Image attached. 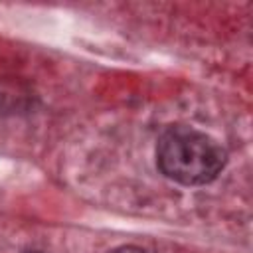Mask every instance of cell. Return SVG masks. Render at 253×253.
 Wrapping results in <instances>:
<instances>
[{
    "instance_id": "1",
    "label": "cell",
    "mask_w": 253,
    "mask_h": 253,
    "mask_svg": "<svg viewBox=\"0 0 253 253\" xmlns=\"http://www.w3.org/2000/svg\"><path fill=\"white\" fill-rule=\"evenodd\" d=\"M225 162V148L210 134L192 126H170L160 134L156 144V164L160 172L184 186L213 182Z\"/></svg>"
},
{
    "instance_id": "2",
    "label": "cell",
    "mask_w": 253,
    "mask_h": 253,
    "mask_svg": "<svg viewBox=\"0 0 253 253\" xmlns=\"http://www.w3.org/2000/svg\"><path fill=\"white\" fill-rule=\"evenodd\" d=\"M111 253H148V251H144L142 247H136V245H123V247L113 249Z\"/></svg>"
},
{
    "instance_id": "3",
    "label": "cell",
    "mask_w": 253,
    "mask_h": 253,
    "mask_svg": "<svg viewBox=\"0 0 253 253\" xmlns=\"http://www.w3.org/2000/svg\"><path fill=\"white\" fill-rule=\"evenodd\" d=\"M26 253H42V251H26Z\"/></svg>"
}]
</instances>
